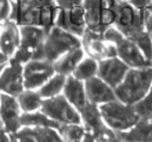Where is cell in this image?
Returning a JSON list of instances; mask_svg holds the SVG:
<instances>
[{"label":"cell","instance_id":"cell-1","mask_svg":"<svg viewBox=\"0 0 152 142\" xmlns=\"http://www.w3.org/2000/svg\"><path fill=\"white\" fill-rule=\"evenodd\" d=\"M116 18L114 23L120 33L133 41L147 60L152 61V38L144 23V11L134 7L129 1H116Z\"/></svg>","mask_w":152,"mask_h":142},{"label":"cell","instance_id":"cell-2","mask_svg":"<svg viewBox=\"0 0 152 142\" xmlns=\"http://www.w3.org/2000/svg\"><path fill=\"white\" fill-rule=\"evenodd\" d=\"M12 19L18 26H39L47 32L54 26L59 11L54 0H11Z\"/></svg>","mask_w":152,"mask_h":142},{"label":"cell","instance_id":"cell-3","mask_svg":"<svg viewBox=\"0 0 152 142\" xmlns=\"http://www.w3.org/2000/svg\"><path fill=\"white\" fill-rule=\"evenodd\" d=\"M151 86L152 67L129 68L124 80L114 88V93L121 103L134 105L148 93Z\"/></svg>","mask_w":152,"mask_h":142},{"label":"cell","instance_id":"cell-4","mask_svg":"<svg viewBox=\"0 0 152 142\" xmlns=\"http://www.w3.org/2000/svg\"><path fill=\"white\" fill-rule=\"evenodd\" d=\"M118 0H83L86 30L103 35L114 26Z\"/></svg>","mask_w":152,"mask_h":142},{"label":"cell","instance_id":"cell-5","mask_svg":"<svg viewBox=\"0 0 152 142\" xmlns=\"http://www.w3.org/2000/svg\"><path fill=\"white\" fill-rule=\"evenodd\" d=\"M98 109L105 125L115 133L131 129L140 120L133 105L124 104L118 99L98 105Z\"/></svg>","mask_w":152,"mask_h":142},{"label":"cell","instance_id":"cell-6","mask_svg":"<svg viewBox=\"0 0 152 142\" xmlns=\"http://www.w3.org/2000/svg\"><path fill=\"white\" fill-rule=\"evenodd\" d=\"M79 47H82L79 37L54 25L46 36L39 60H46L53 63L67 51Z\"/></svg>","mask_w":152,"mask_h":142},{"label":"cell","instance_id":"cell-7","mask_svg":"<svg viewBox=\"0 0 152 142\" xmlns=\"http://www.w3.org/2000/svg\"><path fill=\"white\" fill-rule=\"evenodd\" d=\"M103 37L107 41L114 43L116 48V56L121 61H124L129 68L152 67V61L146 59L139 47L133 41L126 38L114 26L109 28L103 33Z\"/></svg>","mask_w":152,"mask_h":142},{"label":"cell","instance_id":"cell-8","mask_svg":"<svg viewBox=\"0 0 152 142\" xmlns=\"http://www.w3.org/2000/svg\"><path fill=\"white\" fill-rule=\"evenodd\" d=\"M20 42L17 51L11 57L15 61L24 64L30 60H39L47 31L39 26H19Z\"/></svg>","mask_w":152,"mask_h":142},{"label":"cell","instance_id":"cell-9","mask_svg":"<svg viewBox=\"0 0 152 142\" xmlns=\"http://www.w3.org/2000/svg\"><path fill=\"white\" fill-rule=\"evenodd\" d=\"M40 111L59 124H80V115L77 109L65 98L64 94H58L42 100Z\"/></svg>","mask_w":152,"mask_h":142},{"label":"cell","instance_id":"cell-10","mask_svg":"<svg viewBox=\"0 0 152 142\" xmlns=\"http://www.w3.org/2000/svg\"><path fill=\"white\" fill-rule=\"evenodd\" d=\"M55 74L54 64L46 60H30L23 64L24 90H39Z\"/></svg>","mask_w":152,"mask_h":142},{"label":"cell","instance_id":"cell-11","mask_svg":"<svg viewBox=\"0 0 152 142\" xmlns=\"http://www.w3.org/2000/svg\"><path fill=\"white\" fill-rule=\"evenodd\" d=\"M80 41L82 48L88 55V57H91L97 62L110 57H116L115 46H114V43L107 41L103 37V35L85 30L84 35L80 37Z\"/></svg>","mask_w":152,"mask_h":142},{"label":"cell","instance_id":"cell-12","mask_svg":"<svg viewBox=\"0 0 152 142\" xmlns=\"http://www.w3.org/2000/svg\"><path fill=\"white\" fill-rule=\"evenodd\" d=\"M54 25L80 38L86 30L83 6L80 5L71 9H59Z\"/></svg>","mask_w":152,"mask_h":142},{"label":"cell","instance_id":"cell-13","mask_svg":"<svg viewBox=\"0 0 152 142\" xmlns=\"http://www.w3.org/2000/svg\"><path fill=\"white\" fill-rule=\"evenodd\" d=\"M23 90V64L10 59L0 73V92L17 97Z\"/></svg>","mask_w":152,"mask_h":142},{"label":"cell","instance_id":"cell-14","mask_svg":"<svg viewBox=\"0 0 152 142\" xmlns=\"http://www.w3.org/2000/svg\"><path fill=\"white\" fill-rule=\"evenodd\" d=\"M129 67L121 61L118 56L98 61L97 77L108 84L111 88H115L125 78Z\"/></svg>","mask_w":152,"mask_h":142},{"label":"cell","instance_id":"cell-15","mask_svg":"<svg viewBox=\"0 0 152 142\" xmlns=\"http://www.w3.org/2000/svg\"><path fill=\"white\" fill-rule=\"evenodd\" d=\"M22 110L17 98L1 93L0 96V120L7 134H16L20 129Z\"/></svg>","mask_w":152,"mask_h":142},{"label":"cell","instance_id":"cell-16","mask_svg":"<svg viewBox=\"0 0 152 142\" xmlns=\"http://www.w3.org/2000/svg\"><path fill=\"white\" fill-rule=\"evenodd\" d=\"M78 112L80 115L83 125L88 130H90L96 136V138L111 131V129H109L102 120L98 105H96L91 101H88L85 105H83L78 110Z\"/></svg>","mask_w":152,"mask_h":142},{"label":"cell","instance_id":"cell-17","mask_svg":"<svg viewBox=\"0 0 152 142\" xmlns=\"http://www.w3.org/2000/svg\"><path fill=\"white\" fill-rule=\"evenodd\" d=\"M15 136L18 142H65L56 129L48 127H22Z\"/></svg>","mask_w":152,"mask_h":142},{"label":"cell","instance_id":"cell-18","mask_svg":"<svg viewBox=\"0 0 152 142\" xmlns=\"http://www.w3.org/2000/svg\"><path fill=\"white\" fill-rule=\"evenodd\" d=\"M84 88H85V94L88 100L96 105L109 103L116 99L115 93H114V88H111L97 75L85 80Z\"/></svg>","mask_w":152,"mask_h":142},{"label":"cell","instance_id":"cell-19","mask_svg":"<svg viewBox=\"0 0 152 142\" xmlns=\"http://www.w3.org/2000/svg\"><path fill=\"white\" fill-rule=\"evenodd\" d=\"M20 42L19 26L12 20L6 19L0 24V50L9 59H11L17 51Z\"/></svg>","mask_w":152,"mask_h":142},{"label":"cell","instance_id":"cell-20","mask_svg":"<svg viewBox=\"0 0 152 142\" xmlns=\"http://www.w3.org/2000/svg\"><path fill=\"white\" fill-rule=\"evenodd\" d=\"M115 134L121 142H152V121L139 120L131 129Z\"/></svg>","mask_w":152,"mask_h":142},{"label":"cell","instance_id":"cell-21","mask_svg":"<svg viewBox=\"0 0 152 142\" xmlns=\"http://www.w3.org/2000/svg\"><path fill=\"white\" fill-rule=\"evenodd\" d=\"M62 94L74 108L77 109V111L89 101L86 98V94H85L84 81L75 79L73 75H68L66 78Z\"/></svg>","mask_w":152,"mask_h":142},{"label":"cell","instance_id":"cell-22","mask_svg":"<svg viewBox=\"0 0 152 142\" xmlns=\"http://www.w3.org/2000/svg\"><path fill=\"white\" fill-rule=\"evenodd\" d=\"M84 55L85 53L82 47L67 51L66 54L60 56L55 62H53L55 73L66 75V77L71 75L73 73V70L75 69V67L78 66V63L84 59Z\"/></svg>","mask_w":152,"mask_h":142},{"label":"cell","instance_id":"cell-23","mask_svg":"<svg viewBox=\"0 0 152 142\" xmlns=\"http://www.w3.org/2000/svg\"><path fill=\"white\" fill-rule=\"evenodd\" d=\"M59 123L50 120L42 111L32 112H22L20 115V128L22 127H48V128H59Z\"/></svg>","mask_w":152,"mask_h":142},{"label":"cell","instance_id":"cell-24","mask_svg":"<svg viewBox=\"0 0 152 142\" xmlns=\"http://www.w3.org/2000/svg\"><path fill=\"white\" fill-rule=\"evenodd\" d=\"M16 98L22 112H32L40 110L43 100L37 90H23Z\"/></svg>","mask_w":152,"mask_h":142},{"label":"cell","instance_id":"cell-25","mask_svg":"<svg viewBox=\"0 0 152 142\" xmlns=\"http://www.w3.org/2000/svg\"><path fill=\"white\" fill-rule=\"evenodd\" d=\"M66 75L62 74H58L55 73L47 83H45L37 92L40 93V96L42 97V99H47V98H52L55 97L58 94H61L65 83H66Z\"/></svg>","mask_w":152,"mask_h":142},{"label":"cell","instance_id":"cell-26","mask_svg":"<svg viewBox=\"0 0 152 142\" xmlns=\"http://www.w3.org/2000/svg\"><path fill=\"white\" fill-rule=\"evenodd\" d=\"M65 142H82L88 129L80 124H60L56 129Z\"/></svg>","mask_w":152,"mask_h":142},{"label":"cell","instance_id":"cell-27","mask_svg":"<svg viewBox=\"0 0 152 142\" xmlns=\"http://www.w3.org/2000/svg\"><path fill=\"white\" fill-rule=\"evenodd\" d=\"M97 68H98V62L91 57H84L78 66L73 70V75L75 79L80 81H85L90 78H94L97 75Z\"/></svg>","mask_w":152,"mask_h":142},{"label":"cell","instance_id":"cell-28","mask_svg":"<svg viewBox=\"0 0 152 142\" xmlns=\"http://www.w3.org/2000/svg\"><path fill=\"white\" fill-rule=\"evenodd\" d=\"M133 108L140 120L152 121V90L150 88L148 93L138 103L133 105Z\"/></svg>","mask_w":152,"mask_h":142},{"label":"cell","instance_id":"cell-29","mask_svg":"<svg viewBox=\"0 0 152 142\" xmlns=\"http://www.w3.org/2000/svg\"><path fill=\"white\" fill-rule=\"evenodd\" d=\"M11 9V0H0V24L10 18Z\"/></svg>","mask_w":152,"mask_h":142},{"label":"cell","instance_id":"cell-30","mask_svg":"<svg viewBox=\"0 0 152 142\" xmlns=\"http://www.w3.org/2000/svg\"><path fill=\"white\" fill-rule=\"evenodd\" d=\"M144 11V23H145V28L147 30V32L150 33V36L152 38V4H150L147 7L142 9ZM152 90V86H151Z\"/></svg>","mask_w":152,"mask_h":142},{"label":"cell","instance_id":"cell-31","mask_svg":"<svg viewBox=\"0 0 152 142\" xmlns=\"http://www.w3.org/2000/svg\"><path fill=\"white\" fill-rule=\"evenodd\" d=\"M54 1L59 9H71L83 4V0H54Z\"/></svg>","mask_w":152,"mask_h":142},{"label":"cell","instance_id":"cell-32","mask_svg":"<svg viewBox=\"0 0 152 142\" xmlns=\"http://www.w3.org/2000/svg\"><path fill=\"white\" fill-rule=\"evenodd\" d=\"M114 133H115V131H113V130H111L110 133H108V134H105V135H102V136L97 137L95 142H108V138H109Z\"/></svg>","mask_w":152,"mask_h":142},{"label":"cell","instance_id":"cell-33","mask_svg":"<svg viewBox=\"0 0 152 142\" xmlns=\"http://www.w3.org/2000/svg\"><path fill=\"white\" fill-rule=\"evenodd\" d=\"M0 142H10V134L0 133Z\"/></svg>","mask_w":152,"mask_h":142},{"label":"cell","instance_id":"cell-34","mask_svg":"<svg viewBox=\"0 0 152 142\" xmlns=\"http://www.w3.org/2000/svg\"><path fill=\"white\" fill-rule=\"evenodd\" d=\"M9 57L1 51V50H0V64H6L7 62H9Z\"/></svg>","mask_w":152,"mask_h":142},{"label":"cell","instance_id":"cell-35","mask_svg":"<svg viewBox=\"0 0 152 142\" xmlns=\"http://www.w3.org/2000/svg\"><path fill=\"white\" fill-rule=\"evenodd\" d=\"M10 142H18L17 137L15 136V134H10Z\"/></svg>","mask_w":152,"mask_h":142},{"label":"cell","instance_id":"cell-36","mask_svg":"<svg viewBox=\"0 0 152 142\" xmlns=\"http://www.w3.org/2000/svg\"><path fill=\"white\" fill-rule=\"evenodd\" d=\"M0 133H6V130H5V128H4V124H3L1 120H0Z\"/></svg>","mask_w":152,"mask_h":142},{"label":"cell","instance_id":"cell-37","mask_svg":"<svg viewBox=\"0 0 152 142\" xmlns=\"http://www.w3.org/2000/svg\"><path fill=\"white\" fill-rule=\"evenodd\" d=\"M5 66H6V64H0V73L3 72V69L5 68Z\"/></svg>","mask_w":152,"mask_h":142},{"label":"cell","instance_id":"cell-38","mask_svg":"<svg viewBox=\"0 0 152 142\" xmlns=\"http://www.w3.org/2000/svg\"><path fill=\"white\" fill-rule=\"evenodd\" d=\"M122 1H129V0H122Z\"/></svg>","mask_w":152,"mask_h":142},{"label":"cell","instance_id":"cell-39","mask_svg":"<svg viewBox=\"0 0 152 142\" xmlns=\"http://www.w3.org/2000/svg\"><path fill=\"white\" fill-rule=\"evenodd\" d=\"M0 96H1V92H0Z\"/></svg>","mask_w":152,"mask_h":142},{"label":"cell","instance_id":"cell-40","mask_svg":"<svg viewBox=\"0 0 152 142\" xmlns=\"http://www.w3.org/2000/svg\"><path fill=\"white\" fill-rule=\"evenodd\" d=\"M151 4H152V0H151Z\"/></svg>","mask_w":152,"mask_h":142}]
</instances>
